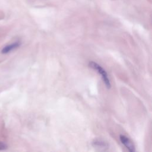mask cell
I'll return each mask as SVG.
<instances>
[{
  "label": "cell",
  "instance_id": "277c9868",
  "mask_svg": "<svg viewBox=\"0 0 152 152\" xmlns=\"http://www.w3.org/2000/svg\"><path fill=\"white\" fill-rule=\"evenodd\" d=\"M93 144L96 145L97 146L99 147H101V148H105L107 146V145L103 141H95Z\"/></svg>",
  "mask_w": 152,
  "mask_h": 152
},
{
  "label": "cell",
  "instance_id": "3957f363",
  "mask_svg": "<svg viewBox=\"0 0 152 152\" xmlns=\"http://www.w3.org/2000/svg\"><path fill=\"white\" fill-rule=\"evenodd\" d=\"M20 45V43L18 42H16L13 43L8 45L5 46V47H4V48L1 50V53H8L10 52H11V51L13 50L14 49L19 47Z\"/></svg>",
  "mask_w": 152,
  "mask_h": 152
},
{
  "label": "cell",
  "instance_id": "5b68a950",
  "mask_svg": "<svg viewBox=\"0 0 152 152\" xmlns=\"http://www.w3.org/2000/svg\"><path fill=\"white\" fill-rule=\"evenodd\" d=\"M7 148V145L2 142H0V150H5Z\"/></svg>",
  "mask_w": 152,
  "mask_h": 152
},
{
  "label": "cell",
  "instance_id": "6da1fadb",
  "mask_svg": "<svg viewBox=\"0 0 152 152\" xmlns=\"http://www.w3.org/2000/svg\"><path fill=\"white\" fill-rule=\"evenodd\" d=\"M89 66L94 70H96L98 72V73L102 75V78L106 86L107 87V88H110L111 87V84L106 71L100 65H99V64L93 61H91L89 62Z\"/></svg>",
  "mask_w": 152,
  "mask_h": 152
},
{
  "label": "cell",
  "instance_id": "7a4b0ae2",
  "mask_svg": "<svg viewBox=\"0 0 152 152\" xmlns=\"http://www.w3.org/2000/svg\"><path fill=\"white\" fill-rule=\"evenodd\" d=\"M120 140L121 142L126 147V148L131 152L135 151V147L131 141L126 136L124 135H121L119 136Z\"/></svg>",
  "mask_w": 152,
  "mask_h": 152
}]
</instances>
